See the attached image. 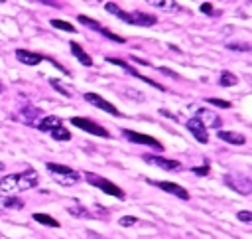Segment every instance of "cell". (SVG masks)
<instances>
[{"instance_id":"33","label":"cell","mask_w":252,"mask_h":239,"mask_svg":"<svg viewBox=\"0 0 252 239\" xmlns=\"http://www.w3.org/2000/svg\"><path fill=\"white\" fill-rule=\"evenodd\" d=\"M236 217H238L240 221H244V223H250V221H252V213H250V211H238Z\"/></svg>"},{"instance_id":"4","label":"cell","mask_w":252,"mask_h":239,"mask_svg":"<svg viewBox=\"0 0 252 239\" xmlns=\"http://www.w3.org/2000/svg\"><path fill=\"white\" fill-rule=\"evenodd\" d=\"M120 20H124L126 24H134V26H154L156 22H158V18L156 16H152V14H146V12H124V10H120L118 14H116Z\"/></svg>"},{"instance_id":"30","label":"cell","mask_w":252,"mask_h":239,"mask_svg":"<svg viewBox=\"0 0 252 239\" xmlns=\"http://www.w3.org/2000/svg\"><path fill=\"white\" fill-rule=\"evenodd\" d=\"M106 61H108V63H114V65H120V67H122L124 71H126V69L130 67V65H128L126 61H122V59H118V57H106Z\"/></svg>"},{"instance_id":"14","label":"cell","mask_w":252,"mask_h":239,"mask_svg":"<svg viewBox=\"0 0 252 239\" xmlns=\"http://www.w3.org/2000/svg\"><path fill=\"white\" fill-rule=\"evenodd\" d=\"M16 57H18L24 65H37V63L43 59V55H39V53H35V51H28V49H16Z\"/></svg>"},{"instance_id":"29","label":"cell","mask_w":252,"mask_h":239,"mask_svg":"<svg viewBox=\"0 0 252 239\" xmlns=\"http://www.w3.org/2000/svg\"><path fill=\"white\" fill-rule=\"evenodd\" d=\"M207 103H211V105H217V107H222V109H228L230 107V103L228 101H220V99H217V97H209V99H205Z\"/></svg>"},{"instance_id":"9","label":"cell","mask_w":252,"mask_h":239,"mask_svg":"<svg viewBox=\"0 0 252 239\" xmlns=\"http://www.w3.org/2000/svg\"><path fill=\"white\" fill-rule=\"evenodd\" d=\"M195 117H197V120H199L205 128H220V119H219V115H215V113L209 111V109H199Z\"/></svg>"},{"instance_id":"26","label":"cell","mask_w":252,"mask_h":239,"mask_svg":"<svg viewBox=\"0 0 252 239\" xmlns=\"http://www.w3.org/2000/svg\"><path fill=\"white\" fill-rule=\"evenodd\" d=\"M104 38H108V40H112V41H116V43H124V38H120V36H116V34H112L110 30H106V28H100L98 30Z\"/></svg>"},{"instance_id":"10","label":"cell","mask_w":252,"mask_h":239,"mask_svg":"<svg viewBox=\"0 0 252 239\" xmlns=\"http://www.w3.org/2000/svg\"><path fill=\"white\" fill-rule=\"evenodd\" d=\"M187 130L197 138V142H201V144H207V142H209V132H207V128L197 120V117H193V119L187 120Z\"/></svg>"},{"instance_id":"17","label":"cell","mask_w":252,"mask_h":239,"mask_svg":"<svg viewBox=\"0 0 252 239\" xmlns=\"http://www.w3.org/2000/svg\"><path fill=\"white\" fill-rule=\"evenodd\" d=\"M217 136L220 140H224V142H230V144H244L246 142L244 134L234 132V130H217Z\"/></svg>"},{"instance_id":"32","label":"cell","mask_w":252,"mask_h":239,"mask_svg":"<svg viewBox=\"0 0 252 239\" xmlns=\"http://www.w3.org/2000/svg\"><path fill=\"white\" fill-rule=\"evenodd\" d=\"M228 49H236V51H248L250 45L248 43H228Z\"/></svg>"},{"instance_id":"37","label":"cell","mask_w":252,"mask_h":239,"mask_svg":"<svg viewBox=\"0 0 252 239\" xmlns=\"http://www.w3.org/2000/svg\"><path fill=\"white\" fill-rule=\"evenodd\" d=\"M41 4H47V6H61L59 2H53V0H43Z\"/></svg>"},{"instance_id":"12","label":"cell","mask_w":252,"mask_h":239,"mask_svg":"<svg viewBox=\"0 0 252 239\" xmlns=\"http://www.w3.org/2000/svg\"><path fill=\"white\" fill-rule=\"evenodd\" d=\"M158 188H161L163 192H167V194H173L175 198H179V199H189V192L183 188V186H179V184H173V182H154Z\"/></svg>"},{"instance_id":"40","label":"cell","mask_w":252,"mask_h":239,"mask_svg":"<svg viewBox=\"0 0 252 239\" xmlns=\"http://www.w3.org/2000/svg\"><path fill=\"white\" fill-rule=\"evenodd\" d=\"M2 91H4V85H2V81H0V93H2Z\"/></svg>"},{"instance_id":"41","label":"cell","mask_w":252,"mask_h":239,"mask_svg":"<svg viewBox=\"0 0 252 239\" xmlns=\"http://www.w3.org/2000/svg\"><path fill=\"white\" fill-rule=\"evenodd\" d=\"M2 170H4V164H2V162H0V172H2Z\"/></svg>"},{"instance_id":"5","label":"cell","mask_w":252,"mask_h":239,"mask_svg":"<svg viewBox=\"0 0 252 239\" xmlns=\"http://www.w3.org/2000/svg\"><path fill=\"white\" fill-rule=\"evenodd\" d=\"M71 124L79 126L81 130H85V132H89V134H96V136H102V138H108V136H110L108 130H104L100 124H96L94 120L85 119V117H73V119H71Z\"/></svg>"},{"instance_id":"27","label":"cell","mask_w":252,"mask_h":239,"mask_svg":"<svg viewBox=\"0 0 252 239\" xmlns=\"http://www.w3.org/2000/svg\"><path fill=\"white\" fill-rule=\"evenodd\" d=\"M136 223H138V217H134V215H124V217L118 219V225H122V227H130V225H136Z\"/></svg>"},{"instance_id":"16","label":"cell","mask_w":252,"mask_h":239,"mask_svg":"<svg viewBox=\"0 0 252 239\" xmlns=\"http://www.w3.org/2000/svg\"><path fill=\"white\" fill-rule=\"evenodd\" d=\"M69 47H71V53L79 59V63H83L85 67H91V65H93V57H91V55H89V53H87V51H85L77 41H71V43H69Z\"/></svg>"},{"instance_id":"34","label":"cell","mask_w":252,"mask_h":239,"mask_svg":"<svg viewBox=\"0 0 252 239\" xmlns=\"http://www.w3.org/2000/svg\"><path fill=\"white\" fill-rule=\"evenodd\" d=\"M193 174H197V176H207L209 174V166L205 164V166H197V168H193Z\"/></svg>"},{"instance_id":"38","label":"cell","mask_w":252,"mask_h":239,"mask_svg":"<svg viewBox=\"0 0 252 239\" xmlns=\"http://www.w3.org/2000/svg\"><path fill=\"white\" fill-rule=\"evenodd\" d=\"M161 115H163V117H167V119H177V117H175V115H171L169 111H161Z\"/></svg>"},{"instance_id":"3","label":"cell","mask_w":252,"mask_h":239,"mask_svg":"<svg viewBox=\"0 0 252 239\" xmlns=\"http://www.w3.org/2000/svg\"><path fill=\"white\" fill-rule=\"evenodd\" d=\"M85 180H87L91 186L102 190L104 194H108V196H112V198H116V199H124V192H122L116 184H112L110 180H106V178H102V176H98V174H93V172H85Z\"/></svg>"},{"instance_id":"13","label":"cell","mask_w":252,"mask_h":239,"mask_svg":"<svg viewBox=\"0 0 252 239\" xmlns=\"http://www.w3.org/2000/svg\"><path fill=\"white\" fill-rule=\"evenodd\" d=\"M59 126H63V120L59 117H53V115H43L37 120V128L43 130V132H51V130H55Z\"/></svg>"},{"instance_id":"21","label":"cell","mask_w":252,"mask_h":239,"mask_svg":"<svg viewBox=\"0 0 252 239\" xmlns=\"http://www.w3.org/2000/svg\"><path fill=\"white\" fill-rule=\"evenodd\" d=\"M33 219H35L37 223H43V225H47V227H59V221H57L55 217L47 215V213H33Z\"/></svg>"},{"instance_id":"22","label":"cell","mask_w":252,"mask_h":239,"mask_svg":"<svg viewBox=\"0 0 252 239\" xmlns=\"http://www.w3.org/2000/svg\"><path fill=\"white\" fill-rule=\"evenodd\" d=\"M77 20H79L83 26H87V28H91V30H96V32L102 28V26H100L96 20H91L89 16H83V14H79V18H77Z\"/></svg>"},{"instance_id":"7","label":"cell","mask_w":252,"mask_h":239,"mask_svg":"<svg viewBox=\"0 0 252 239\" xmlns=\"http://www.w3.org/2000/svg\"><path fill=\"white\" fill-rule=\"evenodd\" d=\"M85 101H87L89 105L96 107V109H102V111L110 113L112 117H122V115H120V111H118L112 103H108L106 99H102V97H100V95H96V93H85Z\"/></svg>"},{"instance_id":"35","label":"cell","mask_w":252,"mask_h":239,"mask_svg":"<svg viewBox=\"0 0 252 239\" xmlns=\"http://www.w3.org/2000/svg\"><path fill=\"white\" fill-rule=\"evenodd\" d=\"M199 10H201L203 14H211V12H213V4H211V2H203V4L199 6Z\"/></svg>"},{"instance_id":"1","label":"cell","mask_w":252,"mask_h":239,"mask_svg":"<svg viewBox=\"0 0 252 239\" xmlns=\"http://www.w3.org/2000/svg\"><path fill=\"white\" fill-rule=\"evenodd\" d=\"M37 182H39L37 172L26 170L20 174H8V176L0 178V190L6 194H14V192H22V190H32L37 186Z\"/></svg>"},{"instance_id":"39","label":"cell","mask_w":252,"mask_h":239,"mask_svg":"<svg viewBox=\"0 0 252 239\" xmlns=\"http://www.w3.org/2000/svg\"><path fill=\"white\" fill-rule=\"evenodd\" d=\"M89 237H91V239H102L100 235H96V233H93V231H89Z\"/></svg>"},{"instance_id":"11","label":"cell","mask_w":252,"mask_h":239,"mask_svg":"<svg viewBox=\"0 0 252 239\" xmlns=\"http://www.w3.org/2000/svg\"><path fill=\"white\" fill-rule=\"evenodd\" d=\"M144 160L161 168V170H177L179 168V162L177 160H167V158H161L158 154H144Z\"/></svg>"},{"instance_id":"2","label":"cell","mask_w":252,"mask_h":239,"mask_svg":"<svg viewBox=\"0 0 252 239\" xmlns=\"http://www.w3.org/2000/svg\"><path fill=\"white\" fill-rule=\"evenodd\" d=\"M45 168H47V172L51 174V178H53L57 184H61V186H75V184L81 180L79 172L71 170L69 166L55 164V162H47Z\"/></svg>"},{"instance_id":"6","label":"cell","mask_w":252,"mask_h":239,"mask_svg":"<svg viewBox=\"0 0 252 239\" xmlns=\"http://www.w3.org/2000/svg\"><path fill=\"white\" fill-rule=\"evenodd\" d=\"M122 134H124V136L130 140V142H134V144H146V146H152V148H156V150H163L161 142H159V140H156L154 136L140 134V132L130 130V128H124V130H122Z\"/></svg>"},{"instance_id":"28","label":"cell","mask_w":252,"mask_h":239,"mask_svg":"<svg viewBox=\"0 0 252 239\" xmlns=\"http://www.w3.org/2000/svg\"><path fill=\"white\" fill-rule=\"evenodd\" d=\"M69 213H71V215H81V217H93V213H91V211H87V209H85V207H81V205H79V207H71V209H69Z\"/></svg>"},{"instance_id":"20","label":"cell","mask_w":252,"mask_h":239,"mask_svg":"<svg viewBox=\"0 0 252 239\" xmlns=\"http://www.w3.org/2000/svg\"><path fill=\"white\" fill-rule=\"evenodd\" d=\"M236 83H238V79H236V75L230 73V71H222L220 77H219V85H220V87H232V85H236Z\"/></svg>"},{"instance_id":"8","label":"cell","mask_w":252,"mask_h":239,"mask_svg":"<svg viewBox=\"0 0 252 239\" xmlns=\"http://www.w3.org/2000/svg\"><path fill=\"white\" fill-rule=\"evenodd\" d=\"M226 184L232 188V190H236L238 194H242V196H248L250 194V190H252V180L248 178V176H232V174H228L226 178Z\"/></svg>"},{"instance_id":"31","label":"cell","mask_w":252,"mask_h":239,"mask_svg":"<svg viewBox=\"0 0 252 239\" xmlns=\"http://www.w3.org/2000/svg\"><path fill=\"white\" fill-rule=\"evenodd\" d=\"M104 10H106V12H110V14H114V16L120 12L118 4H114V2H106V4H104Z\"/></svg>"},{"instance_id":"24","label":"cell","mask_w":252,"mask_h":239,"mask_svg":"<svg viewBox=\"0 0 252 239\" xmlns=\"http://www.w3.org/2000/svg\"><path fill=\"white\" fill-rule=\"evenodd\" d=\"M51 26L53 28H59V30H65V32H75V26L65 22V20H59V18H53L51 20Z\"/></svg>"},{"instance_id":"23","label":"cell","mask_w":252,"mask_h":239,"mask_svg":"<svg viewBox=\"0 0 252 239\" xmlns=\"http://www.w3.org/2000/svg\"><path fill=\"white\" fill-rule=\"evenodd\" d=\"M49 134H51V136H53L55 140H69V138H71V132H69V130H67L65 126H59V128L51 130Z\"/></svg>"},{"instance_id":"19","label":"cell","mask_w":252,"mask_h":239,"mask_svg":"<svg viewBox=\"0 0 252 239\" xmlns=\"http://www.w3.org/2000/svg\"><path fill=\"white\" fill-rule=\"evenodd\" d=\"M2 205H4L6 209H22V207H24V199H20V198H16V196H6V198L2 199Z\"/></svg>"},{"instance_id":"18","label":"cell","mask_w":252,"mask_h":239,"mask_svg":"<svg viewBox=\"0 0 252 239\" xmlns=\"http://www.w3.org/2000/svg\"><path fill=\"white\" fill-rule=\"evenodd\" d=\"M148 4H152L154 8L163 10V12H177L179 10V4L173 2V0H150Z\"/></svg>"},{"instance_id":"25","label":"cell","mask_w":252,"mask_h":239,"mask_svg":"<svg viewBox=\"0 0 252 239\" xmlns=\"http://www.w3.org/2000/svg\"><path fill=\"white\" fill-rule=\"evenodd\" d=\"M49 83H51V87H53L55 91H59L61 95H65V97H71V91H69L65 85H61V81H59V79H49Z\"/></svg>"},{"instance_id":"15","label":"cell","mask_w":252,"mask_h":239,"mask_svg":"<svg viewBox=\"0 0 252 239\" xmlns=\"http://www.w3.org/2000/svg\"><path fill=\"white\" fill-rule=\"evenodd\" d=\"M39 115H41V111H39V109H33V107H26V109H22V111H20L18 119H20L22 122H26V124L37 126V117H39Z\"/></svg>"},{"instance_id":"36","label":"cell","mask_w":252,"mask_h":239,"mask_svg":"<svg viewBox=\"0 0 252 239\" xmlns=\"http://www.w3.org/2000/svg\"><path fill=\"white\" fill-rule=\"evenodd\" d=\"M158 69H159L161 73H165V75H169V77H177V75H175L173 71H169V69H165V67H158Z\"/></svg>"}]
</instances>
